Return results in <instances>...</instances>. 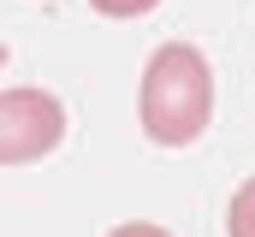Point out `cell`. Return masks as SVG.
<instances>
[{"mask_svg": "<svg viewBox=\"0 0 255 237\" xmlns=\"http://www.w3.org/2000/svg\"><path fill=\"white\" fill-rule=\"evenodd\" d=\"M226 237H255V178L238 184V196L226 208Z\"/></svg>", "mask_w": 255, "mask_h": 237, "instance_id": "obj_3", "label": "cell"}, {"mask_svg": "<svg viewBox=\"0 0 255 237\" xmlns=\"http://www.w3.org/2000/svg\"><path fill=\"white\" fill-rule=\"evenodd\" d=\"M0 71H6V48H0Z\"/></svg>", "mask_w": 255, "mask_h": 237, "instance_id": "obj_6", "label": "cell"}, {"mask_svg": "<svg viewBox=\"0 0 255 237\" xmlns=\"http://www.w3.org/2000/svg\"><path fill=\"white\" fill-rule=\"evenodd\" d=\"M101 18H142V12H154L160 0H89Z\"/></svg>", "mask_w": 255, "mask_h": 237, "instance_id": "obj_4", "label": "cell"}, {"mask_svg": "<svg viewBox=\"0 0 255 237\" xmlns=\"http://www.w3.org/2000/svg\"><path fill=\"white\" fill-rule=\"evenodd\" d=\"M136 118L148 130V142L160 148H190L214 118V71L202 48L190 42H166L142 65V95H136Z\"/></svg>", "mask_w": 255, "mask_h": 237, "instance_id": "obj_1", "label": "cell"}, {"mask_svg": "<svg viewBox=\"0 0 255 237\" xmlns=\"http://www.w3.org/2000/svg\"><path fill=\"white\" fill-rule=\"evenodd\" d=\"M107 237H172L166 226H148V220H130V226H119V232H107Z\"/></svg>", "mask_w": 255, "mask_h": 237, "instance_id": "obj_5", "label": "cell"}, {"mask_svg": "<svg viewBox=\"0 0 255 237\" xmlns=\"http://www.w3.org/2000/svg\"><path fill=\"white\" fill-rule=\"evenodd\" d=\"M65 142V107L48 89H0V166H30Z\"/></svg>", "mask_w": 255, "mask_h": 237, "instance_id": "obj_2", "label": "cell"}]
</instances>
